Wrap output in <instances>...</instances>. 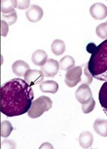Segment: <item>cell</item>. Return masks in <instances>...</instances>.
Listing matches in <instances>:
<instances>
[{"mask_svg": "<svg viewBox=\"0 0 107 149\" xmlns=\"http://www.w3.org/2000/svg\"><path fill=\"white\" fill-rule=\"evenodd\" d=\"M47 54L42 49L37 50L33 53L32 60L35 65L42 66L47 62Z\"/></svg>", "mask_w": 107, "mask_h": 149, "instance_id": "4fadbf2b", "label": "cell"}, {"mask_svg": "<svg viewBox=\"0 0 107 149\" xmlns=\"http://www.w3.org/2000/svg\"><path fill=\"white\" fill-rule=\"evenodd\" d=\"M59 68L61 70L68 71L73 68L75 64V61L72 56H65L59 61Z\"/></svg>", "mask_w": 107, "mask_h": 149, "instance_id": "9a60e30c", "label": "cell"}, {"mask_svg": "<svg viewBox=\"0 0 107 149\" xmlns=\"http://www.w3.org/2000/svg\"><path fill=\"white\" fill-rule=\"evenodd\" d=\"M44 75L41 70H29L24 75V80L30 86H35L41 84L44 80Z\"/></svg>", "mask_w": 107, "mask_h": 149, "instance_id": "52a82bcc", "label": "cell"}, {"mask_svg": "<svg viewBox=\"0 0 107 149\" xmlns=\"http://www.w3.org/2000/svg\"><path fill=\"white\" fill-rule=\"evenodd\" d=\"M16 146L15 142L10 139H6L3 140L1 143V149H16Z\"/></svg>", "mask_w": 107, "mask_h": 149, "instance_id": "603a6c76", "label": "cell"}, {"mask_svg": "<svg viewBox=\"0 0 107 149\" xmlns=\"http://www.w3.org/2000/svg\"><path fill=\"white\" fill-rule=\"evenodd\" d=\"M16 0H1V10L3 14H9L14 11Z\"/></svg>", "mask_w": 107, "mask_h": 149, "instance_id": "e0dca14e", "label": "cell"}, {"mask_svg": "<svg viewBox=\"0 0 107 149\" xmlns=\"http://www.w3.org/2000/svg\"><path fill=\"white\" fill-rule=\"evenodd\" d=\"M59 68V63L57 61L53 58H49L44 65L41 67V70L45 77H54L58 74Z\"/></svg>", "mask_w": 107, "mask_h": 149, "instance_id": "8992f818", "label": "cell"}, {"mask_svg": "<svg viewBox=\"0 0 107 149\" xmlns=\"http://www.w3.org/2000/svg\"><path fill=\"white\" fill-rule=\"evenodd\" d=\"M75 97L82 105L86 104L93 98L91 88L86 84H82L77 88L75 92Z\"/></svg>", "mask_w": 107, "mask_h": 149, "instance_id": "5b68a950", "label": "cell"}, {"mask_svg": "<svg viewBox=\"0 0 107 149\" xmlns=\"http://www.w3.org/2000/svg\"><path fill=\"white\" fill-rule=\"evenodd\" d=\"M13 130L11 123L8 121H2L1 123V136L3 138L10 136Z\"/></svg>", "mask_w": 107, "mask_h": 149, "instance_id": "d6986e66", "label": "cell"}, {"mask_svg": "<svg viewBox=\"0 0 107 149\" xmlns=\"http://www.w3.org/2000/svg\"><path fill=\"white\" fill-rule=\"evenodd\" d=\"M34 98L33 88L25 80L14 78L1 88V111L8 117L28 112Z\"/></svg>", "mask_w": 107, "mask_h": 149, "instance_id": "6da1fadb", "label": "cell"}, {"mask_svg": "<svg viewBox=\"0 0 107 149\" xmlns=\"http://www.w3.org/2000/svg\"><path fill=\"white\" fill-rule=\"evenodd\" d=\"M39 149H54V147L49 142H45L40 146Z\"/></svg>", "mask_w": 107, "mask_h": 149, "instance_id": "484cf974", "label": "cell"}, {"mask_svg": "<svg viewBox=\"0 0 107 149\" xmlns=\"http://www.w3.org/2000/svg\"><path fill=\"white\" fill-rule=\"evenodd\" d=\"M96 33L102 40L107 39V20L101 23L97 26L96 29Z\"/></svg>", "mask_w": 107, "mask_h": 149, "instance_id": "44dd1931", "label": "cell"}, {"mask_svg": "<svg viewBox=\"0 0 107 149\" xmlns=\"http://www.w3.org/2000/svg\"><path fill=\"white\" fill-rule=\"evenodd\" d=\"M40 88L43 93L55 94L58 91L59 85L54 80H46L40 84Z\"/></svg>", "mask_w": 107, "mask_h": 149, "instance_id": "5bb4252c", "label": "cell"}, {"mask_svg": "<svg viewBox=\"0 0 107 149\" xmlns=\"http://www.w3.org/2000/svg\"><path fill=\"white\" fill-rule=\"evenodd\" d=\"M43 14V10L41 7L37 5H32L27 9L26 16L30 22L35 23L42 18Z\"/></svg>", "mask_w": 107, "mask_h": 149, "instance_id": "9c48e42d", "label": "cell"}, {"mask_svg": "<svg viewBox=\"0 0 107 149\" xmlns=\"http://www.w3.org/2000/svg\"><path fill=\"white\" fill-rule=\"evenodd\" d=\"M51 51L55 55L59 56L62 55L65 50L64 42L61 40H54L51 45Z\"/></svg>", "mask_w": 107, "mask_h": 149, "instance_id": "2e32d148", "label": "cell"}, {"mask_svg": "<svg viewBox=\"0 0 107 149\" xmlns=\"http://www.w3.org/2000/svg\"><path fill=\"white\" fill-rule=\"evenodd\" d=\"M103 110H104V111L105 112V114L107 115V109H105V108H103Z\"/></svg>", "mask_w": 107, "mask_h": 149, "instance_id": "4316f807", "label": "cell"}, {"mask_svg": "<svg viewBox=\"0 0 107 149\" xmlns=\"http://www.w3.org/2000/svg\"><path fill=\"white\" fill-rule=\"evenodd\" d=\"M1 35L2 36L6 37L8 32V24L5 21L3 20L1 21Z\"/></svg>", "mask_w": 107, "mask_h": 149, "instance_id": "d4e9b609", "label": "cell"}, {"mask_svg": "<svg viewBox=\"0 0 107 149\" xmlns=\"http://www.w3.org/2000/svg\"><path fill=\"white\" fill-rule=\"evenodd\" d=\"M94 137L91 132L88 131H84L79 135V143L80 146L84 149H88L92 146Z\"/></svg>", "mask_w": 107, "mask_h": 149, "instance_id": "8fae6325", "label": "cell"}, {"mask_svg": "<svg viewBox=\"0 0 107 149\" xmlns=\"http://www.w3.org/2000/svg\"><path fill=\"white\" fill-rule=\"evenodd\" d=\"M30 69L29 65L23 60H18L12 65V72L19 77H24L26 72Z\"/></svg>", "mask_w": 107, "mask_h": 149, "instance_id": "30bf717a", "label": "cell"}, {"mask_svg": "<svg viewBox=\"0 0 107 149\" xmlns=\"http://www.w3.org/2000/svg\"><path fill=\"white\" fill-rule=\"evenodd\" d=\"M86 50L92 54L88 63L89 72L97 80L107 81V39L98 46L89 44Z\"/></svg>", "mask_w": 107, "mask_h": 149, "instance_id": "7a4b0ae2", "label": "cell"}, {"mask_svg": "<svg viewBox=\"0 0 107 149\" xmlns=\"http://www.w3.org/2000/svg\"><path fill=\"white\" fill-rule=\"evenodd\" d=\"M93 128L98 135L103 137H107V120L106 119H96L93 124Z\"/></svg>", "mask_w": 107, "mask_h": 149, "instance_id": "7c38bea8", "label": "cell"}, {"mask_svg": "<svg viewBox=\"0 0 107 149\" xmlns=\"http://www.w3.org/2000/svg\"><path fill=\"white\" fill-rule=\"evenodd\" d=\"M98 98L102 108L107 109V81L105 82L101 87Z\"/></svg>", "mask_w": 107, "mask_h": 149, "instance_id": "ac0fdd59", "label": "cell"}, {"mask_svg": "<svg viewBox=\"0 0 107 149\" xmlns=\"http://www.w3.org/2000/svg\"><path fill=\"white\" fill-rule=\"evenodd\" d=\"M82 69L81 66H74L68 70L65 74V84L70 88H73L82 81Z\"/></svg>", "mask_w": 107, "mask_h": 149, "instance_id": "277c9868", "label": "cell"}, {"mask_svg": "<svg viewBox=\"0 0 107 149\" xmlns=\"http://www.w3.org/2000/svg\"><path fill=\"white\" fill-rule=\"evenodd\" d=\"M17 19H18V15L15 10L9 14H2V20L5 21L9 26H12L16 23Z\"/></svg>", "mask_w": 107, "mask_h": 149, "instance_id": "ffe728a7", "label": "cell"}, {"mask_svg": "<svg viewBox=\"0 0 107 149\" xmlns=\"http://www.w3.org/2000/svg\"><path fill=\"white\" fill-rule=\"evenodd\" d=\"M30 0H16V8L19 9L28 8L30 5Z\"/></svg>", "mask_w": 107, "mask_h": 149, "instance_id": "cb8c5ba5", "label": "cell"}, {"mask_svg": "<svg viewBox=\"0 0 107 149\" xmlns=\"http://www.w3.org/2000/svg\"><path fill=\"white\" fill-rule=\"evenodd\" d=\"M53 102L48 96H41L34 100L30 109L28 110V116L32 119L38 118L45 112L51 109Z\"/></svg>", "mask_w": 107, "mask_h": 149, "instance_id": "3957f363", "label": "cell"}, {"mask_svg": "<svg viewBox=\"0 0 107 149\" xmlns=\"http://www.w3.org/2000/svg\"><path fill=\"white\" fill-rule=\"evenodd\" d=\"M90 14L96 20H104L107 16V7L102 3H96L90 7Z\"/></svg>", "mask_w": 107, "mask_h": 149, "instance_id": "ba28073f", "label": "cell"}, {"mask_svg": "<svg viewBox=\"0 0 107 149\" xmlns=\"http://www.w3.org/2000/svg\"><path fill=\"white\" fill-rule=\"evenodd\" d=\"M95 105V101L93 98L90 102L86 103V104L82 105V110L84 113H85V114L89 113L94 109Z\"/></svg>", "mask_w": 107, "mask_h": 149, "instance_id": "7402d4cb", "label": "cell"}]
</instances>
